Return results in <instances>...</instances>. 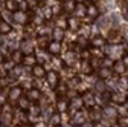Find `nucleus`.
Instances as JSON below:
<instances>
[{"instance_id":"obj_23","label":"nucleus","mask_w":128,"mask_h":127,"mask_svg":"<svg viewBox=\"0 0 128 127\" xmlns=\"http://www.w3.org/2000/svg\"><path fill=\"white\" fill-rule=\"evenodd\" d=\"M11 60H12V63L14 65H22V60H23V54L17 49V51H12V54H11Z\"/></svg>"},{"instance_id":"obj_34","label":"nucleus","mask_w":128,"mask_h":127,"mask_svg":"<svg viewBox=\"0 0 128 127\" xmlns=\"http://www.w3.org/2000/svg\"><path fill=\"white\" fill-rule=\"evenodd\" d=\"M120 61L124 63V66H125V68L128 69V54H124V55H122V60H120Z\"/></svg>"},{"instance_id":"obj_35","label":"nucleus","mask_w":128,"mask_h":127,"mask_svg":"<svg viewBox=\"0 0 128 127\" xmlns=\"http://www.w3.org/2000/svg\"><path fill=\"white\" fill-rule=\"evenodd\" d=\"M124 107H125V110L128 112V97L125 98V101H124Z\"/></svg>"},{"instance_id":"obj_30","label":"nucleus","mask_w":128,"mask_h":127,"mask_svg":"<svg viewBox=\"0 0 128 127\" xmlns=\"http://www.w3.org/2000/svg\"><path fill=\"white\" fill-rule=\"evenodd\" d=\"M94 89L96 90H98V92H105L107 89H105V81L104 80H98V81H96V84H94Z\"/></svg>"},{"instance_id":"obj_32","label":"nucleus","mask_w":128,"mask_h":127,"mask_svg":"<svg viewBox=\"0 0 128 127\" xmlns=\"http://www.w3.org/2000/svg\"><path fill=\"white\" fill-rule=\"evenodd\" d=\"M118 124H120L122 127H128V116H119Z\"/></svg>"},{"instance_id":"obj_20","label":"nucleus","mask_w":128,"mask_h":127,"mask_svg":"<svg viewBox=\"0 0 128 127\" xmlns=\"http://www.w3.org/2000/svg\"><path fill=\"white\" fill-rule=\"evenodd\" d=\"M125 95L122 93H116V92H110V101H113V103H118V104H124L125 101Z\"/></svg>"},{"instance_id":"obj_21","label":"nucleus","mask_w":128,"mask_h":127,"mask_svg":"<svg viewBox=\"0 0 128 127\" xmlns=\"http://www.w3.org/2000/svg\"><path fill=\"white\" fill-rule=\"evenodd\" d=\"M12 31V28H11V25L6 22V20H2L0 19V35H6V34H9Z\"/></svg>"},{"instance_id":"obj_8","label":"nucleus","mask_w":128,"mask_h":127,"mask_svg":"<svg viewBox=\"0 0 128 127\" xmlns=\"http://www.w3.org/2000/svg\"><path fill=\"white\" fill-rule=\"evenodd\" d=\"M88 116L93 122H99L102 119V110L98 107H90L88 109Z\"/></svg>"},{"instance_id":"obj_45","label":"nucleus","mask_w":128,"mask_h":127,"mask_svg":"<svg viewBox=\"0 0 128 127\" xmlns=\"http://www.w3.org/2000/svg\"><path fill=\"white\" fill-rule=\"evenodd\" d=\"M37 2H41V0H37Z\"/></svg>"},{"instance_id":"obj_33","label":"nucleus","mask_w":128,"mask_h":127,"mask_svg":"<svg viewBox=\"0 0 128 127\" xmlns=\"http://www.w3.org/2000/svg\"><path fill=\"white\" fill-rule=\"evenodd\" d=\"M64 9L69 11V12H73V9H75V3H72V2H66V5H64Z\"/></svg>"},{"instance_id":"obj_3","label":"nucleus","mask_w":128,"mask_h":127,"mask_svg":"<svg viewBox=\"0 0 128 127\" xmlns=\"http://www.w3.org/2000/svg\"><path fill=\"white\" fill-rule=\"evenodd\" d=\"M81 100H82V104L87 106L88 109H90V107H94V97H93V92H92V90H86V92H82Z\"/></svg>"},{"instance_id":"obj_16","label":"nucleus","mask_w":128,"mask_h":127,"mask_svg":"<svg viewBox=\"0 0 128 127\" xmlns=\"http://www.w3.org/2000/svg\"><path fill=\"white\" fill-rule=\"evenodd\" d=\"M90 44H92L93 47H98V49H101V47L105 46V38H104L102 35H94V37H92Z\"/></svg>"},{"instance_id":"obj_6","label":"nucleus","mask_w":128,"mask_h":127,"mask_svg":"<svg viewBox=\"0 0 128 127\" xmlns=\"http://www.w3.org/2000/svg\"><path fill=\"white\" fill-rule=\"evenodd\" d=\"M26 97L29 98V101L32 103V104H35V103H38L40 100H41V92L38 90V89H35V87H30L29 90H28V95Z\"/></svg>"},{"instance_id":"obj_24","label":"nucleus","mask_w":128,"mask_h":127,"mask_svg":"<svg viewBox=\"0 0 128 127\" xmlns=\"http://www.w3.org/2000/svg\"><path fill=\"white\" fill-rule=\"evenodd\" d=\"M12 121V113H6L2 110V115H0V124L2 125H9Z\"/></svg>"},{"instance_id":"obj_37","label":"nucleus","mask_w":128,"mask_h":127,"mask_svg":"<svg viewBox=\"0 0 128 127\" xmlns=\"http://www.w3.org/2000/svg\"><path fill=\"white\" fill-rule=\"evenodd\" d=\"M81 127H93V124L92 122H84V124H81Z\"/></svg>"},{"instance_id":"obj_29","label":"nucleus","mask_w":128,"mask_h":127,"mask_svg":"<svg viewBox=\"0 0 128 127\" xmlns=\"http://www.w3.org/2000/svg\"><path fill=\"white\" fill-rule=\"evenodd\" d=\"M75 115H76V116L73 118V122H75L76 125H78V124H84V122H86V116H84L81 112H76Z\"/></svg>"},{"instance_id":"obj_18","label":"nucleus","mask_w":128,"mask_h":127,"mask_svg":"<svg viewBox=\"0 0 128 127\" xmlns=\"http://www.w3.org/2000/svg\"><path fill=\"white\" fill-rule=\"evenodd\" d=\"M102 115L107 116V118H116L119 113H118V109L113 107V106H105L104 110H102Z\"/></svg>"},{"instance_id":"obj_10","label":"nucleus","mask_w":128,"mask_h":127,"mask_svg":"<svg viewBox=\"0 0 128 127\" xmlns=\"http://www.w3.org/2000/svg\"><path fill=\"white\" fill-rule=\"evenodd\" d=\"M56 110H58V113H66L67 110H69V101L66 100V97L58 98V101H56Z\"/></svg>"},{"instance_id":"obj_14","label":"nucleus","mask_w":128,"mask_h":127,"mask_svg":"<svg viewBox=\"0 0 128 127\" xmlns=\"http://www.w3.org/2000/svg\"><path fill=\"white\" fill-rule=\"evenodd\" d=\"M86 17H90V19H98L99 17V9L96 8V5H88L86 8Z\"/></svg>"},{"instance_id":"obj_31","label":"nucleus","mask_w":128,"mask_h":127,"mask_svg":"<svg viewBox=\"0 0 128 127\" xmlns=\"http://www.w3.org/2000/svg\"><path fill=\"white\" fill-rule=\"evenodd\" d=\"M67 26H69V28H72V31H76V29H78L76 17H69V19H67Z\"/></svg>"},{"instance_id":"obj_28","label":"nucleus","mask_w":128,"mask_h":127,"mask_svg":"<svg viewBox=\"0 0 128 127\" xmlns=\"http://www.w3.org/2000/svg\"><path fill=\"white\" fill-rule=\"evenodd\" d=\"M55 89H56L58 98H62V97H66V95H67V86L66 84H58Z\"/></svg>"},{"instance_id":"obj_9","label":"nucleus","mask_w":128,"mask_h":127,"mask_svg":"<svg viewBox=\"0 0 128 127\" xmlns=\"http://www.w3.org/2000/svg\"><path fill=\"white\" fill-rule=\"evenodd\" d=\"M47 51H49V54H52V55H55V57H58L60 55V52H61V43H58V41H49L47 43Z\"/></svg>"},{"instance_id":"obj_1","label":"nucleus","mask_w":128,"mask_h":127,"mask_svg":"<svg viewBox=\"0 0 128 127\" xmlns=\"http://www.w3.org/2000/svg\"><path fill=\"white\" fill-rule=\"evenodd\" d=\"M22 95H23V89H22L20 86H12V87L8 90V97H6V100H9L11 103H17Z\"/></svg>"},{"instance_id":"obj_43","label":"nucleus","mask_w":128,"mask_h":127,"mask_svg":"<svg viewBox=\"0 0 128 127\" xmlns=\"http://www.w3.org/2000/svg\"><path fill=\"white\" fill-rule=\"evenodd\" d=\"M18 127H26V125H18Z\"/></svg>"},{"instance_id":"obj_2","label":"nucleus","mask_w":128,"mask_h":127,"mask_svg":"<svg viewBox=\"0 0 128 127\" xmlns=\"http://www.w3.org/2000/svg\"><path fill=\"white\" fill-rule=\"evenodd\" d=\"M46 81L49 83V86L52 87V89H55L58 84H60V75H58V72L56 71H49V72H46Z\"/></svg>"},{"instance_id":"obj_7","label":"nucleus","mask_w":128,"mask_h":127,"mask_svg":"<svg viewBox=\"0 0 128 127\" xmlns=\"http://www.w3.org/2000/svg\"><path fill=\"white\" fill-rule=\"evenodd\" d=\"M30 106H32V103L29 101V98L26 97V95H22V97L18 98V101H17V107L22 110V112H28V110L30 109Z\"/></svg>"},{"instance_id":"obj_40","label":"nucleus","mask_w":128,"mask_h":127,"mask_svg":"<svg viewBox=\"0 0 128 127\" xmlns=\"http://www.w3.org/2000/svg\"><path fill=\"white\" fill-rule=\"evenodd\" d=\"M90 2H92V3H96V2H98V0H90Z\"/></svg>"},{"instance_id":"obj_17","label":"nucleus","mask_w":128,"mask_h":127,"mask_svg":"<svg viewBox=\"0 0 128 127\" xmlns=\"http://www.w3.org/2000/svg\"><path fill=\"white\" fill-rule=\"evenodd\" d=\"M22 65H23V66H29V68H32L34 65H37V57H35L34 54H29V55H23Z\"/></svg>"},{"instance_id":"obj_12","label":"nucleus","mask_w":128,"mask_h":127,"mask_svg":"<svg viewBox=\"0 0 128 127\" xmlns=\"http://www.w3.org/2000/svg\"><path fill=\"white\" fill-rule=\"evenodd\" d=\"M64 37H66V32H64V29H61V28L55 26V28H54V31H52V38H54V41L61 43V41L64 40Z\"/></svg>"},{"instance_id":"obj_15","label":"nucleus","mask_w":128,"mask_h":127,"mask_svg":"<svg viewBox=\"0 0 128 127\" xmlns=\"http://www.w3.org/2000/svg\"><path fill=\"white\" fill-rule=\"evenodd\" d=\"M84 104H82V100H81V97H75V98H70V101H69V109H72V110H81V107H82Z\"/></svg>"},{"instance_id":"obj_19","label":"nucleus","mask_w":128,"mask_h":127,"mask_svg":"<svg viewBox=\"0 0 128 127\" xmlns=\"http://www.w3.org/2000/svg\"><path fill=\"white\" fill-rule=\"evenodd\" d=\"M113 77V71H111V68H101L99 69V80H110V78Z\"/></svg>"},{"instance_id":"obj_38","label":"nucleus","mask_w":128,"mask_h":127,"mask_svg":"<svg viewBox=\"0 0 128 127\" xmlns=\"http://www.w3.org/2000/svg\"><path fill=\"white\" fill-rule=\"evenodd\" d=\"M86 0H75V3H84Z\"/></svg>"},{"instance_id":"obj_26","label":"nucleus","mask_w":128,"mask_h":127,"mask_svg":"<svg viewBox=\"0 0 128 127\" xmlns=\"http://www.w3.org/2000/svg\"><path fill=\"white\" fill-rule=\"evenodd\" d=\"M119 37H120V32H119V31H118V29H111V31H110V35H108V41L113 43V44H116Z\"/></svg>"},{"instance_id":"obj_27","label":"nucleus","mask_w":128,"mask_h":127,"mask_svg":"<svg viewBox=\"0 0 128 127\" xmlns=\"http://www.w3.org/2000/svg\"><path fill=\"white\" fill-rule=\"evenodd\" d=\"M92 71H93V68H92V65H90V61L84 60V61L81 63V72L86 74V75H88V74H92Z\"/></svg>"},{"instance_id":"obj_25","label":"nucleus","mask_w":128,"mask_h":127,"mask_svg":"<svg viewBox=\"0 0 128 127\" xmlns=\"http://www.w3.org/2000/svg\"><path fill=\"white\" fill-rule=\"evenodd\" d=\"M49 122H50V125H52V127H60V125L62 124V119H61V113H54V115L50 116Z\"/></svg>"},{"instance_id":"obj_42","label":"nucleus","mask_w":128,"mask_h":127,"mask_svg":"<svg viewBox=\"0 0 128 127\" xmlns=\"http://www.w3.org/2000/svg\"><path fill=\"white\" fill-rule=\"evenodd\" d=\"M60 127H69V125H62V124H61V125H60Z\"/></svg>"},{"instance_id":"obj_22","label":"nucleus","mask_w":128,"mask_h":127,"mask_svg":"<svg viewBox=\"0 0 128 127\" xmlns=\"http://www.w3.org/2000/svg\"><path fill=\"white\" fill-rule=\"evenodd\" d=\"M5 8L11 12L18 11V2L17 0H5Z\"/></svg>"},{"instance_id":"obj_36","label":"nucleus","mask_w":128,"mask_h":127,"mask_svg":"<svg viewBox=\"0 0 128 127\" xmlns=\"http://www.w3.org/2000/svg\"><path fill=\"white\" fill-rule=\"evenodd\" d=\"M3 63H5V55L0 52V65H3Z\"/></svg>"},{"instance_id":"obj_39","label":"nucleus","mask_w":128,"mask_h":127,"mask_svg":"<svg viewBox=\"0 0 128 127\" xmlns=\"http://www.w3.org/2000/svg\"><path fill=\"white\" fill-rule=\"evenodd\" d=\"M111 127H122V125H120V124H113Z\"/></svg>"},{"instance_id":"obj_4","label":"nucleus","mask_w":128,"mask_h":127,"mask_svg":"<svg viewBox=\"0 0 128 127\" xmlns=\"http://www.w3.org/2000/svg\"><path fill=\"white\" fill-rule=\"evenodd\" d=\"M12 19H14V22L15 23H18V25H26L28 22H29V17H28V14L26 12H23V11H15V12H12Z\"/></svg>"},{"instance_id":"obj_41","label":"nucleus","mask_w":128,"mask_h":127,"mask_svg":"<svg viewBox=\"0 0 128 127\" xmlns=\"http://www.w3.org/2000/svg\"><path fill=\"white\" fill-rule=\"evenodd\" d=\"M61 2H64V3H66V2H70V0H61Z\"/></svg>"},{"instance_id":"obj_13","label":"nucleus","mask_w":128,"mask_h":127,"mask_svg":"<svg viewBox=\"0 0 128 127\" xmlns=\"http://www.w3.org/2000/svg\"><path fill=\"white\" fill-rule=\"evenodd\" d=\"M30 71H32V75H34L35 78H44L46 77V71H44V68L41 66V65H34L30 68Z\"/></svg>"},{"instance_id":"obj_44","label":"nucleus","mask_w":128,"mask_h":127,"mask_svg":"<svg viewBox=\"0 0 128 127\" xmlns=\"http://www.w3.org/2000/svg\"><path fill=\"white\" fill-rule=\"evenodd\" d=\"M73 127H79V125H73Z\"/></svg>"},{"instance_id":"obj_5","label":"nucleus","mask_w":128,"mask_h":127,"mask_svg":"<svg viewBox=\"0 0 128 127\" xmlns=\"http://www.w3.org/2000/svg\"><path fill=\"white\" fill-rule=\"evenodd\" d=\"M23 55H29V54H34V43L30 40H23L20 44V49H18Z\"/></svg>"},{"instance_id":"obj_11","label":"nucleus","mask_w":128,"mask_h":127,"mask_svg":"<svg viewBox=\"0 0 128 127\" xmlns=\"http://www.w3.org/2000/svg\"><path fill=\"white\" fill-rule=\"evenodd\" d=\"M111 71H113V74H116V75H124V74L126 72V68L124 66V63H122L120 60H118V61H113Z\"/></svg>"}]
</instances>
